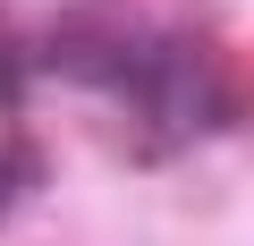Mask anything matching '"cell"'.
<instances>
[{"instance_id": "obj_1", "label": "cell", "mask_w": 254, "mask_h": 246, "mask_svg": "<svg viewBox=\"0 0 254 246\" xmlns=\"http://www.w3.org/2000/svg\"><path fill=\"white\" fill-rule=\"evenodd\" d=\"M119 60H127V43H110L102 17H68V26L43 43V68L76 77V85H119Z\"/></svg>"}, {"instance_id": "obj_2", "label": "cell", "mask_w": 254, "mask_h": 246, "mask_svg": "<svg viewBox=\"0 0 254 246\" xmlns=\"http://www.w3.org/2000/svg\"><path fill=\"white\" fill-rule=\"evenodd\" d=\"M26 77H34V51H26V43H9V34H0V110H9V102L26 93Z\"/></svg>"}, {"instance_id": "obj_3", "label": "cell", "mask_w": 254, "mask_h": 246, "mask_svg": "<svg viewBox=\"0 0 254 246\" xmlns=\"http://www.w3.org/2000/svg\"><path fill=\"white\" fill-rule=\"evenodd\" d=\"M0 178H9V195L34 187V178H43V153H34V145H0Z\"/></svg>"}, {"instance_id": "obj_4", "label": "cell", "mask_w": 254, "mask_h": 246, "mask_svg": "<svg viewBox=\"0 0 254 246\" xmlns=\"http://www.w3.org/2000/svg\"><path fill=\"white\" fill-rule=\"evenodd\" d=\"M0 204H9V178H0Z\"/></svg>"}]
</instances>
